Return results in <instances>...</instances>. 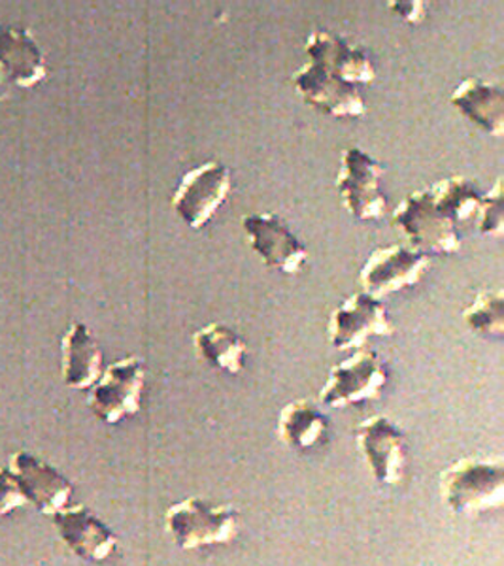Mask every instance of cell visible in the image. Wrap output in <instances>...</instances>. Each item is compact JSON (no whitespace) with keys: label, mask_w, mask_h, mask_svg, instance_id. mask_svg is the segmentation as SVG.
Wrapping results in <instances>:
<instances>
[{"label":"cell","mask_w":504,"mask_h":566,"mask_svg":"<svg viewBox=\"0 0 504 566\" xmlns=\"http://www.w3.org/2000/svg\"><path fill=\"white\" fill-rule=\"evenodd\" d=\"M29 501L21 493L20 485L13 480L12 472L0 469V517L12 514L15 510L27 506Z\"/></svg>","instance_id":"24"},{"label":"cell","mask_w":504,"mask_h":566,"mask_svg":"<svg viewBox=\"0 0 504 566\" xmlns=\"http://www.w3.org/2000/svg\"><path fill=\"white\" fill-rule=\"evenodd\" d=\"M395 335V325L389 317L388 306L380 298L356 293L344 298L330 312L327 323V340L338 352L361 349L369 338Z\"/></svg>","instance_id":"8"},{"label":"cell","mask_w":504,"mask_h":566,"mask_svg":"<svg viewBox=\"0 0 504 566\" xmlns=\"http://www.w3.org/2000/svg\"><path fill=\"white\" fill-rule=\"evenodd\" d=\"M327 432V419L308 400L297 399L285 405L279 416V440L290 450H311Z\"/></svg>","instance_id":"20"},{"label":"cell","mask_w":504,"mask_h":566,"mask_svg":"<svg viewBox=\"0 0 504 566\" xmlns=\"http://www.w3.org/2000/svg\"><path fill=\"white\" fill-rule=\"evenodd\" d=\"M391 223L405 234L408 248L421 253L452 255L461 250L458 226L434 207L429 189L414 191L401 200L391 213Z\"/></svg>","instance_id":"3"},{"label":"cell","mask_w":504,"mask_h":566,"mask_svg":"<svg viewBox=\"0 0 504 566\" xmlns=\"http://www.w3.org/2000/svg\"><path fill=\"white\" fill-rule=\"evenodd\" d=\"M389 10L399 13L402 20L412 23V25H420L421 21L426 20V2L421 0H393L388 2Z\"/></svg>","instance_id":"25"},{"label":"cell","mask_w":504,"mask_h":566,"mask_svg":"<svg viewBox=\"0 0 504 566\" xmlns=\"http://www.w3.org/2000/svg\"><path fill=\"white\" fill-rule=\"evenodd\" d=\"M388 380V367L378 354L357 349L348 359L330 367L329 378L319 391V402L329 408L365 405L380 399Z\"/></svg>","instance_id":"4"},{"label":"cell","mask_w":504,"mask_h":566,"mask_svg":"<svg viewBox=\"0 0 504 566\" xmlns=\"http://www.w3.org/2000/svg\"><path fill=\"white\" fill-rule=\"evenodd\" d=\"M242 229L250 250L258 255L266 269L295 276L303 271L311 258L306 245L282 223L274 213H248L242 216Z\"/></svg>","instance_id":"12"},{"label":"cell","mask_w":504,"mask_h":566,"mask_svg":"<svg viewBox=\"0 0 504 566\" xmlns=\"http://www.w3.org/2000/svg\"><path fill=\"white\" fill-rule=\"evenodd\" d=\"M429 271V255L408 245L393 244L370 253L359 272L363 293L384 298L399 291L414 287Z\"/></svg>","instance_id":"11"},{"label":"cell","mask_w":504,"mask_h":566,"mask_svg":"<svg viewBox=\"0 0 504 566\" xmlns=\"http://www.w3.org/2000/svg\"><path fill=\"white\" fill-rule=\"evenodd\" d=\"M293 87L304 103L336 119H357L367 114V103L356 85L348 84L336 72L306 59L292 77Z\"/></svg>","instance_id":"9"},{"label":"cell","mask_w":504,"mask_h":566,"mask_svg":"<svg viewBox=\"0 0 504 566\" xmlns=\"http://www.w3.org/2000/svg\"><path fill=\"white\" fill-rule=\"evenodd\" d=\"M429 191L433 197L434 207L439 208V212L444 213L453 226L476 218L480 200L484 197L471 178L460 175L437 181Z\"/></svg>","instance_id":"21"},{"label":"cell","mask_w":504,"mask_h":566,"mask_svg":"<svg viewBox=\"0 0 504 566\" xmlns=\"http://www.w3.org/2000/svg\"><path fill=\"white\" fill-rule=\"evenodd\" d=\"M165 533L183 552L225 546L239 536V510L231 504H213L201 496H189L168 506Z\"/></svg>","instance_id":"2"},{"label":"cell","mask_w":504,"mask_h":566,"mask_svg":"<svg viewBox=\"0 0 504 566\" xmlns=\"http://www.w3.org/2000/svg\"><path fill=\"white\" fill-rule=\"evenodd\" d=\"M52 517L59 538L80 559L103 563L111 559L119 546L116 533L84 504L69 506Z\"/></svg>","instance_id":"14"},{"label":"cell","mask_w":504,"mask_h":566,"mask_svg":"<svg viewBox=\"0 0 504 566\" xmlns=\"http://www.w3.org/2000/svg\"><path fill=\"white\" fill-rule=\"evenodd\" d=\"M357 450L370 476L381 485H401L407 474V440L399 424L386 416L365 419L356 429Z\"/></svg>","instance_id":"10"},{"label":"cell","mask_w":504,"mask_h":566,"mask_svg":"<svg viewBox=\"0 0 504 566\" xmlns=\"http://www.w3.org/2000/svg\"><path fill=\"white\" fill-rule=\"evenodd\" d=\"M440 496L455 514L480 515L503 509L504 461L463 458L440 474Z\"/></svg>","instance_id":"1"},{"label":"cell","mask_w":504,"mask_h":566,"mask_svg":"<svg viewBox=\"0 0 504 566\" xmlns=\"http://www.w3.org/2000/svg\"><path fill=\"white\" fill-rule=\"evenodd\" d=\"M304 53L306 59L322 63L356 87L376 82V66L369 52L349 44L340 34L322 29L312 31L304 44Z\"/></svg>","instance_id":"15"},{"label":"cell","mask_w":504,"mask_h":566,"mask_svg":"<svg viewBox=\"0 0 504 566\" xmlns=\"http://www.w3.org/2000/svg\"><path fill=\"white\" fill-rule=\"evenodd\" d=\"M384 167L361 148H344L336 189L349 216L361 221H376L386 213L388 199L381 193Z\"/></svg>","instance_id":"7"},{"label":"cell","mask_w":504,"mask_h":566,"mask_svg":"<svg viewBox=\"0 0 504 566\" xmlns=\"http://www.w3.org/2000/svg\"><path fill=\"white\" fill-rule=\"evenodd\" d=\"M476 219H479L480 234H484V237H495V239L503 237V178H497L495 186L490 189V193L484 195L482 200H480Z\"/></svg>","instance_id":"23"},{"label":"cell","mask_w":504,"mask_h":566,"mask_svg":"<svg viewBox=\"0 0 504 566\" xmlns=\"http://www.w3.org/2000/svg\"><path fill=\"white\" fill-rule=\"evenodd\" d=\"M8 470L20 485L27 501L34 504L40 514L55 515L71 504L72 485L53 464L45 463L29 451L10 455Z\"/></svg>","instance_id":"13"},{"label":"cell","mask_w":504,"mask_h":566,"mask_svg":"<svg viewBox=\"0 0 504 566\" xmlns=\"http://www.w3.org/2000/svg\"><path fill=\"white\" fill-rule=\"evenodd\" d=\"M61 373L71 389H91L103 374V352L85 323H72L61 340Z\"/></svg>","instance_id":"17"},{"label":"cell","mask_w":504,"mask_h":566,"mask_svg":"<svg viewBox=\"0 0 504 566\" xmlns=\"http://www.w3.org/2000/svg\"><path fill=\"white\" fill-rule=\"evenodd\" d=\"M0 72L23 90L48 76L44 53L23 27L0 25Z\"/></svg>","instance_id":"16"},{"label":"cell","mask_w":504,"mask_h":566,"mask_svg":"<svg viewBox=\"0 0 504 566\" xmlns=\"http://www.w3.org/2000/svg\"><path fill=\"white\" fill-rule=\"evenodd\" d=\"M233 189L231 170L218 161H208L189 170L172 197V210L189 229L199 231L220 212Z\"/></svg>","instance_id":"6"},{"label":"cell","mask_w":504,"mask_h":566,"mask_svg":"<svg viewBox=\"0 0 504 566\" xmlns=\"http://www.w3.org/2000/svg\"><path fill=\"white\" fill-rule=\"evenodd\" d=\"M193 348L197 357L212 368L233 376L244 370L248 344L223 323H210L199 328L193 335Z\"/></svg>","instance_id":"19"},{"label":"cell","mask_w":504,"mask_h":566,"mask_svg":"<svg viewBox=\"0 0 504 566\" xmlns=\"http://www.w3.org/2000/svg\"><path fill=\"white\" fill-rule=\"evenodd\" d=\"M146 367L136 355L112 363L91 387L90 408L103 423L117 424L143 408Z\"/></svg>","instance_id":"5"},{"label":"cell","mask_w":504,"mask_h":566,"mask_svg":"<svg viewBox=\"0 0 504 566\" xmlns=\"http://www.w3.org/2000/svg\"><path fill=\"white\" fill-rule=\"evenodd\" d=\"M461 319L476 335L501 338L504 335L503 290L479 291L474 301L463 310Z\"/></svg>","instance_id":"22"},{"label":"cell","mask_w":504,"mask_h":566,"mask_svg":"<svg viewBox=\"0 0 504 566\" xmlns=\"http://www.w3.org/2000/svg\"><path fill=\"white\" fill-rule=\"evenodd\" d=\"M450 103L484 133L493 138H503L504 93L498 85L479 77H466L453 91Z\"/></svg>","instance_id":"18"}]
</instances>
